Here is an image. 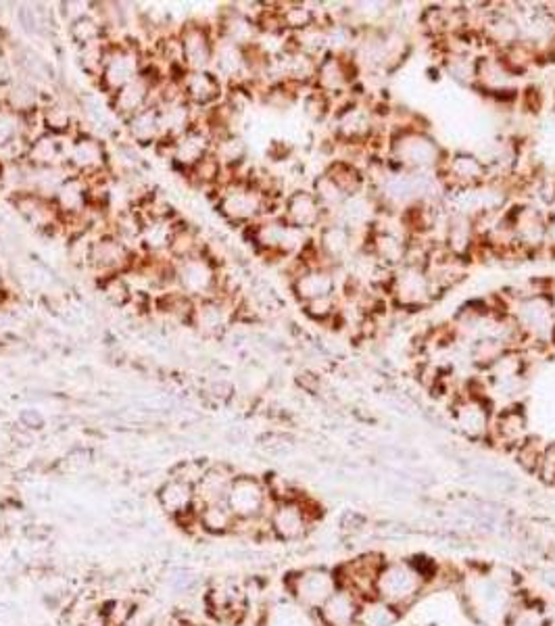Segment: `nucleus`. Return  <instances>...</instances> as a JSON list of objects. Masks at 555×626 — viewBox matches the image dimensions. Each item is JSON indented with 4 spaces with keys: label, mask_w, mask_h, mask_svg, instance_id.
Wrapping results in <instances>:
<instances>
[{
    "label": "nucleus",
    "mask_w": 555,
    "mask_h": 626,
    "mask_svg": "<svg viewBox=\"0 0 555 626\" xmlns=\"http://www.w3.org/2000/svg\"><path fill=\"white\" fill-rule=\"evenodd\" d=\"M437 576L439 566L426 558H386L378 572L374 597L405 614L437 583Z\"/></svg>",
    "instance_id": "obj_1"
},
{
    "label": "nucleus",
    "mask_w": 555,
    "mask_h": 626,
    "mask_svg": "<svg viewBox=\"0 0 555 626\" xmlns=\"http://www.w3.org/2000/svg\"><path fill=\"white\" fill-rule=\"evenodd\" d=\"M224 184L215 190V211L230 226L249 228L263 218H276L278 201L265 197L247 180L234 178L226 172Z\"/></svg>",
    "instance_id": "obj_2"
},
{
    "label": "nucleus",
    "mask_w": 555,
    "mask_h": 626,
    "mask_svg": "<svg viewBox=\"0 0 555 626\" xmlns=\"http://www.w3.org/2000/svg\"><path fill=\"white\" fill-rule=\"evenodd\" d=\"M445 155L441 144L424 128L393 132L386 149V161L393 170L407 174H437Z\"/></svg>",
    "instance_id": "obj_3"
},
{
    "label": "nucleus",
    "mask_w": 555,
    "mask_h": 626,
    "mask_svg": "<svg viewBox=\"0 0 555 626\" xmlns=\"http://www.w3.org/2000/svg\"><path fill=\"white\" fill-rule=\"evenodd\" d=\"M449 416L457 435L470 443H487L495 409L485 384L476 389L474 382H468L466 389L449 403Z\"/></svg>",
    "instance_id": "obj_4"
},
{
    "label": "nucleus",
    "mask_w": 555,
    "mask_h": 626,
    "mask_svg": "<svg viewBox=\"0 0 555 626\" xmlns=\"http://www.w3.org/2000/svg\"><path fill=\"white\" fill-rule=\"evenodd\" d=\"M322 514L320 503L307 495L274 501L268 514V533L278 543H301L313 533Z\"/></svg>",
    "instance_id": "obj_5"
},
{
    "label": "nucleus",
    "mask_w": 555,
    "mask_h": 626,
    "mask_svg": "<svg viewBox=\"0 0 555 626\" xmlns=\"http://www.w3.org/2000/svg\"><path fill=\"white\" fill-rule=\"evenodd\" d=\"M510 316L520 328L526 345L549 347L555 339V307L549 291H530L512 305ZM522 347V349H524Z\"/></svg>",
    "instance_id": "obj_6"
},
{
    "label": "nucleus",
    "mask_w": 555,
    "mask_h": 626,
    "mask_svg": "<svg viewBox=\"0 0 555 626\" xmlns=\"http://www.w3.org/2000/svg\"><path fill=\"white\" fill-rule=\"evenodd\" d=\"M284 587L297 608L316 614L328 597L339 589V576L328 566H305L286 574Z\"/></svg>",
    "instance_id": "obj_7"
},
{
    "label": "nucleus",
    "mask_w": 555,
    "mask_h": 626,
    "mask_svg": "<svg viewBox=\"0 0 555 626\" xmlns=\"http://www.w3.org/2000/svg\"><path fill=\"white\" fill-rule=\"evenodd\" d=\"M386 295H389L393 307L407 313L422 311L439 299L428 276V270L418 266H407V263L393 270L389 286H386Z\"/></svg>",
    "instance_id": "obj_8"
},
{
    "label": "nucleus",
    "mask_w": 555,
    "mask_h": 626,
    "mask_svg": "<svg viewBox=\"0 0 555 626\" xmlns=\"http://www.w3.org/2000/svg\"><path fill=\"white\" fill-rule=\"evenodd\" d=\"M224 501L238 522L268 520L274 503L265 480L255 474H236Z\"/></svg>",
    "instance_id": "obj_9"
},
{
    "label": "nucleus",
    "mask_w": 555,
    "mask_h": 626,
    "mask_svg": "<svg viewBox=\"0 0 555 626\" xmlns=\"http://www.w3.org/2000/svg\"><path fill=\"white\" fill-rule=\"evenodd\" d=\"M222 268L207 253L176 261V288L195 301L220 295Z\"/></svg>",
    "instance_id": "obj_10"
},
{
    "label": "nucleus",
    "mask_w": 555,
    "mask_h": 626,
    "mask_svg": "<svg viewBox=\"0 0 555 626\" xmlns=\"http://www.w3.org/2000/svg\"><path fill=\"white\" fill-rule=\"evenodd\" d=\"M205 610L207 614L224 626L243 624L251 610L249 589L236 581H217L205 591Z\"/></svg>",
    "instance_id": "obj_11"
},
{
    "label": "nucleus",
    "mask_w": 555,
    "mask_h": 626,
    "mask_svg": "<svg viewBox=\"0 0 555 626\" xmlns=\"http://www.w3.org/2000/svg\"><path fill=\"white\" fill-rule=\"evenodd\" d=\"M437 178L449 192H468L487 186L491 182V172L482 157L468 151H457L445 155Z\"/></svg>",
    "instance_id": "obj_12"
},
{
    "label": "nucleus",
    "mask_w": 555,
    "mask_h": 626,
    "mask_svg": "<svg viewBox=\"0 0 555 626\" xmlns=\"http://www.w3.org/2000/svg\"><path fill=\"white\" fill-rule=\"evenodd\" d=\"M144 65V51L136 42H113L109 40V53L99 78V88L111 96L140 76Z\"/></svg>",
    "instance_id": "obj_13"
},
{
    "label": "nucleus",
    "mask_w": 555,
    "mask_h": 626,
    "mask_svg": "<svg viewBox=\"0 0 555 626\" xmlns=\"http://www.w3.org/2000/svg\"><path fill=\"white\" fill-rule=\"evenodd\" d=\"M138 253L124 240H119L115 234L101 232L92 240L90 251V270L96 278L111 276V274H130L136 266Z\"/></svg>",
    "instance_id": "obj_14"
},
{
    "label": "nucleus",
    "mask_w": 555,
    "mask_h": 626,
    "mask_svg": "<svg viewBox=\"0 0 555 626\" xmlns=\"http://www.w3.org/2000/svg\"><path fill=\"white\" fill-rule=\"evenodd\" d=\"M514 232V240L522 255H539L545 251L547 213L537 205L518 203L505 209Z\"/></svg>",
    "instance_id": "obj_15"
},
{
    "label": "nucleus",
    "mask_w": 555,
    "mask_h": 626,
    "mask_svg": "<svg viewBox=\"0 0 555 626\" xmlns=\"http://www.w3.org/2000/svg\"><path fill=\"white\" fill-rule=\"evenodd\" d=\"M384 562H386V556L380 551L357 553L355 558L334 568L336 576H339V587L349 589L361 601L374 597L376 579Z\"/></svg>",
    "instance_id": "obj_16"
},
{
    "label": "nucleus",
    "mask_w": 555,
    "mask_h": 626,
    "mask_svg": "<svg viewBox=\"0 0 555 626\" xmlns=\"http://www.w3.org/2000/svg\"><path fill=\"white\" fill-rule=\"evenodd\" d=\"M67 170L71 174H78L84 178H92V176L109 172L107 144L99 136L78 130V134L71 138V144H69Z\"/></svg>",
    "instance_id": "obj_17"
},
{
    "label": "nucleus",
    "mask_w": 555,
    "mask_h": 626,
    "mask_svg": "<svg viewBox=\"0 0 555 626\" xmlns=\"http://www.w3.org/2000/svg\"><path fill=\"white\" fill-rule=\"evenodd\" d=\"M182 65L186 71H205L211 69L213 48H215V32L203 21H186L176 32Z\"/></svg>",
    "instance_id": "obj_18"
},
{
    "label": "nucleus",
    "mask_w": 555,
    "mask_h": 626,
    "mask_svg": "<svg viewBox=\"0 0 555 626\" xmlns=\"http://www.w3.org/2000/svg\"><path fill=\"white\" fill-rule=\"evenodd\" d=\"M9 203L15 209L19 218L42 234L63 232L61 215L53 203V199H46L34 190H19L9 195Z\"/></svg>",
    "instance_id": "obj_19"
},
{
    "label": "nucleus",
    "mask_w": 555,
    "mask_h": 626,
    "mask_svg": "<svg viewBox=\"0 0 555 626\" xmlns=\"http://www.w3.org/2000/svg\"><path fill=\"white\" fill-rule=\"evenodd\" d=\"M238 299L234 297H213L197 301L195 313H192L190 328H195L203 339L220 341L228 334L234 322V309Z\"/></svg>",
    "instance_id": "obj_20"
},
{
    "label": "nucleus",
    "mask_w": 555,
    "mask_h": 626,
    "mask_svg": "<svg viewBox=\"0 0 555 626\" xmlns=\"http://www.w3.org/2000/svg\"><path fill=\"white\" fill-rule=\"evenodd\" d=\"M155 149L184 176L211 153V138L205 130L195 126L176 140H159Z\"/></svg>",
    "instance_id": "obj_21"
},
{
    "label": "nucleus",
    "mask_w": 555,
    "mask_h": 626,
    "mask_svg": "<svg viewBox=\"0 0 555 626\" xmlns=\"http://www.w3.org/2000/svg\"><path fill=\"white\" fill-rule=\"evenodd\" d=\"M280 218L288 226L303 230L307 234L311 230L318 232L330 220L328 213L316 199V195H313V192L307 188H295L293 192H288V195L282 199Z\"/></svg>",
    "instance_id": "obj_22"
},
{
    "label": "nucleus",
    "mask_w": 555,
    "mask_h": 626,
    "mask_svg": "<svg viewBox=\"0 0 555 626\" xmlns=\"http://www.w3.org/2000/svg\"><path fill=\"white\" fill-rule=\"evenodd\" d=\"M528 437H530V430H528L526 409L520 403H510L501 407L499 412H495L487 445L505 453H512Z\"/></svg>",
    "instance_id": "obj_23"
},
{
    "label": "nucleus",
    "mask_w": 555,
    "mask_h": 626,
    "mask_svg": "<svg viewBox=\"0 0 555 626\" xmlns=\"http://www.w3.org/2000/svg\"><path fill=\"white\" fill-rule=\"evenodd\" d=\"M184 101L197 111H207L224 101V82L211 69L186 71L180 80Z\"/></svg>",
    "instance_id": "obj_24"
},
{
    "label": "nucleus",
    "mask_w": 555,
    "mask_h": 626,
    "mask_svg": "<svg viewBox=\"0 0 555 626\" xmlns=\"http://www.w3.org/2000/svg\"><path fill=\"white\" fill-rule=\"evenodd\" d=\"M155 497H157L159 508L176 522H182L197 514L195 485L186 483V480L170 476L165 483L159 485Z\"/></svg>",
    "instance_id": "obj_25"
},
{
    "label": "nucleus",
    "mask_w": 555,
    "mask_h": 626,
    "mask_svg": "<svg viewBox=\"0 0 555 626\" xmlns=\"http://www.w3.org/2000/svg\"><path fill=\"white\" fill-rule=\"evenodd\" d=\"M211 71L222 82L226 80L228 86H232V84H249V69H247L245 48L230 42V40H226V38H217L215 36Z\"/></svg>",
    "instance_id": "obj_26"
},
{
    "label": "nucleus",
    "mask_w": 555,
    "mask_h": 626,
    "mask_svg": "<svg viewBox=\"0 0 555 626\" xmlns=\"http://www.w3.org/2000/svg\"><path fill=\"white\" fill-rule=\"evenodd\" d=\"M53 203L61 215V224L84 220L90 211L88 180L78 174H69L55 192Z\"/></svg>",
    "instance_id": "obj_27"
},
{
    "label": "nucleus",
    "mask_w": 555,
    "mask_h": 626,
    "mask_svg": "<svg viewBox=\"0 0 555 626\" xmlns=\"http://www.w3.org/2000/svg\"><path fill=\"white\" fill-rule=\"evenodd\" d=\"M291 291L295 299L305 305L309 301L339 295V282H336V270L330 268H303L297 276L291 278Z\"/></svg>",
    "instance_id": "obj_28"
},
{
    "label": "nucleus",
    "mask_w": 555,
    "mask_h": 626,
    "mask_svg": "<svg viewBox=\"0 0 555 626\" xmlns=\"http://www.w3.org/2000/svg\"><path fill=\"white\" fill-rule=\"evenodd\" d=\"M359 606L361 599L355 593L339 587L313 616L318 626H357Z\"/></svg>",
    "instance_id": "obj_29"
},
{
    "label": "nucleus",
    "mask_w": 555,
    "mask_h": 626,
    "mask_svg": "<svg viewBox=\"0 0 555 626\" xmlns=\"http://www.w3.org/2000/svg\"><path fill=\"white\" fill-rule=\"evenodd\" d=\"M215 36L226 38L238 46L247 48L259 40V30L253 19L245 17L243 13L234 9V5H230L228 9H224L220 15H217Z\"/></svg>",
    "instance_id": "obj_30"
},
{
    "label": "nucleus",
    "mask_w": 555,
    "mask_h": 626,
    "mask_svg": "<svg viewBox=\"0 0 555 626\" xmlns=\"http://www.w3.org/2000/svg\"><path fill=\"white\" fill-rule=\"evenodd\" d=\"M40 119L44 134H53L61 138H74L78 134L76 109L65 99H51L48 103H42Z\"/></svg>",
    "instance_id": "obj_31"
},
{
    "label": "nucleus",
    "mask_w": 555,
    "mask_h": 626,
    "mask_svg": "<svg viewBox=\"0 0 555 626\" xmlns=\"http://www.w3.org/2000/svg\"><path fill=\"white\" fill-rule=\"evenodd\" d=\"M234 476H236L234 468L230 464H226V462L209 464L205 474L201 476V480L195 485L197 508H199V505H205V503L224 501Z\"/></svg>",
    "instance_id": "obj_32"
},
{
    "label": "nucleus",
    "mask_w": 555,
    "mask_h": 626,
    "mask_svg": "<svg viewBox=\"0 0 555 626\" xmlns=\"http://www.w3.org/2000/svg\"><path fill=\"white\" fill-rule=\"evenodd\" d=\"M71 138L40 134L30 142L26 161L32 167H67Z\"/></svg>",
    "instance_id": "obj_33"
},
{
    "label": "nucleus",
    "mask_w": 555,
    "mask_h": 626,
    "mask_svg": "<svg viewBox=\"0 0 555 626\" xmlns=\"http://www.w3.org/2000/svg\"><path fill=\"white\" fill-rule=\"evenodd\" d=\"M0 105L21 117H26L42 107V94L38 90V84L23 76L19 80H11L3 90H0Z\"/></svg>",
    "instance_id": "obj_34"
},
{
    "label": "nucleus",
    "mask_w": 555,
    "mask_h": 626,
    "mask_svg": "<svg viewBox=\"0 0 555 626\" xmlns=\"http://www.w3.org/2000/svg\"><path fill=\"white\" fill-rule=\"evenodd\" d=\"M124 126L130 142L136 144V147H157L159 140L163 138L157 107H147L138 111L136 115L126 119Z\"/></svg>",
    "instance_id": "obj_35"
},
{
    "label": "nucleus",
    "mask_w": 555,
    "mask_h": 626,
    "mask_svg": "<svg viewBox=\"0 0 555 626\" xmlns=\"http://www.w3.org/2000/svg\"><path fill=\"white\" fill-rule=\"evenodd\" d=\"M197 522H199L201 533L211 535V537L234 535L236 524H238V520L230 512L226 501L199 505V508H197Z\"/></svg>",
    "instance_id": "obj_36"
},
{
    "label": "nucleus",
    "mask_w": 555,
    "mask_h": 626,
    "mask_svg": "<svg viewBox=\"0 0 555 626\" xmlns=\"http://www.w3.org/2000/svg\"><path fill=\"white\" fill-rule=\"evenodd\" d=\"M551 618L541 601L533 597H514L503 616V626H549Z\"/></svg>",
    "instance_id": "obj_37"
},
{
    "label": "nucleus",
    "mask_w": 555,
    "mask_h": 626,
    "mask_svg": "<svg viewBox=\"0 0 555 626\" xmlns=\"http://www.w3.org/2000/svg\"><path fill=\"white\" fill-rule=\"evenodd\" d=\"M195 305H197V301L190 299L182 291H178V288L159 293L153 299V307L159 316L165 320H170V322H176L180 326H190L192 313H195Z\"/></svg>",
    "instance_id": "obj_38"
},
{
    "label": "nucleus",
    "mask_w": 555,
    "mask_h": 626,
    "mask_svg": "<svg viewBox=\"0 0 555 626\" xmlns=\"http://www.w3.org/2000/svg\"><path fill=\"white\" fill-rule=\"evenodd\" d=\"M211 153L217 161H220V165L224 167V172H228V174L243 170V167L247 165V157H249L247 142L238 134H228V136L213 140Z\"/></svg>",
    "instance_id": "obj_39"
},
{
    "label": "nucleus",
    "mask_w": 555,
    "mask_h": 626,
    "mask_svg": "<svg viewBox=\"0 0 555 626\" xmlns=\"http://www.w3.org/2000/svg\"><path fill=\"white\" fill-rule=\"evenodd\" d=\"M205 240L201 238V232L197 226H192L188 222L178 220L174 234H172V243L170 249H167V255H170L174 261H184L190 257H197L205 253Z\"/></svg>",
    "instance_id": "obj_40"
},
{
    "label": "nucleus",
    "mask_w": 555,
    "mask_h": 626,
    "mask_svg": "<svg viewBox=\"0 0 555 626\" xmlns=\"http://www.w3.org/2000/svg\"><path fill=\"white\" fill-rule=\"evenodd\" d=\"M96 291L101 293L105 303L113 309H126L132 305L136 291L126 274H111L96 278Z\"/></svg>",
    "instance_id": "obj_41"
},
{
    "label": "nucleus",
    "mask_w": 555,
    "mask_h": 626,
    "mask_svg": "<svg viewBox=\"0 0 555 626\" xmlns=\"http://www.w3.org/2000/svg\"><path fill=\"white\" fill-rule=\"evenodd\" d=\"M190 188L195 190H209V192H215L217 188H220L224 184V178H226V172L224 167L220 165V161H217L213 157V153H209L203 161H199L195 167H192L190 172H186L182 176Z\"/></svg>",
    "instance_id": "obj_42"
},
{
    "label": "nucleus",
    "mask_w": 555,
    "mask_h": 626,
    "mask_svg": "<svg viewBox=\"0 0 555 626\" xmlns=\"http://www.w3.org/2000/svg\"><path fill=\"white\" fill-rule=\"evenodd\" d=\"M107 230L134 249V245H140L142 230H144V218L136 207L117 209L113 218L109 220Z\"/></svg>",
    "instance_id": "obj_43"
},
{
    "label": "nucleus",
    "mask_w": 555,
    "mask_h": 626,
    "mask_svg": "<svg viewBox=\"0 0 555 626\" xmlns=\"http://www.w3.org/2000/svg\"><path fill=\"white\" fill-rule=\"evenodd\" d=\"M176 222H178V218L176 220L144 222V230H142V238H140L142 251L149 253V255H167Z\"/></svg>",
    "instance_id": "obj_44"
},
{
    "label": "nucleus",
    "mask_w": 555,
    "mask_h": 626,
    "mask_svg": "<svg viewBox=\"0 0 555 626\" xmlns=\"http://www.w3.org/2000/svg\"><path fill=\"white\" fill-rule=\"evenodd\" d=\"M278 15L282 21V30L286 34H301L320 23V15L305 3H288L278 5Z\"/></svg>",
    "instance_id": "obj_45"
},
{
    "label": "nucleus",
    "mask_w": 555,
    "mask_h": 626,
    "mask_svg": "<svg viewBox=\"0 0 555 626\" xmlns=\"http://www.w3.org/2000/svg\"><path fill=\"white\" fill-rule=\"evenodd\" d=\"M403 614L378 597L364 599L359 606L357 626H397Z\"/></svg>",
    "instance_id": "obj_46"
},
{
    "label": "nucleus",
    "mask_w": 555,
    "mask_h": 626,
    "mask_svg": "<svg viewBox=\"0 0 555 626\" xmlns=\"http://www.w3.org/2000/svg\"><path fill=\"white\" fill-rule=\"evenodd\" d=\"M67 32H69V38L74 40V44L78 48L94 44V42H101V40H109L105 26L92 11L71 21L67 26Z\"/></svg>",
    "instance_id": "obj_47"
},
{
    "label": "nucleus",
    "mask_w": 555,
    "mask_h": 626,
    "mask_svg": "<svg viewBox=\"0 0 555 626\" xmlns=\"http://www.w3.org/2000/svg\"><path fill=\"white\" fill-rule=\"evenodd\" d=\"M107 53H109V40H101V42L78 48V63L88 78L99 82L105 61H107Z\"/></svg>",
    "instance_id": "obj_48"
},
{
    "label": "nucleus",
    "mask_w": 555,
    "mask_h": 626,
    "mask_svg": "<svg viewBox=\"0 0 555 626\" xmlns=\"http://www.w3.org/2000/svg\"><path fill=\"white\" fill-rule=\"evenodd\" d=\"M303 113L309 122L322 124L334 113V103H332L330 96H326L324 92H320L316 88H309L303 94Z\"/></svg>",
    "instance_id": "obj_49"
},
{
    "label": "nucleus",
    "mask_w": 555,
    "mask_h": 626,
    "mask_svg": "<svg viewBox=\"0 0 555 626\" xmlns=\"http://www.w3.org/2000/svg\"><path fill=\"white\" fill-rule=\"evenodd\" d=\"M19 138H26V124H23V117L0 105V151L11 147V144L17 142Z\"/></svg>",
    "instance_id": "obj_50"
},
{
    "label": "nucleus",
    "mask_w": 555,
    "mask_h": 626,
    "mask_svg": "<svg viewBox=\"0 0 555 626\" xmlns=\"http://www.w3.org/2000/svg\"><path fill=\"white\" fill-rule=\"evenodd\" d=\"M301 307H303L305 316H307L311 322H318V324H330V322H334L336 318H339V311H341L339 295L309 301V303H305V305H301Z\"/></svg>",
    "instance_id": "obj_51"
},
{
    "label": "nucleus",
    "mask_w": 555,
    "mask_h": 626,
    "mask_svg": "<svg viewBox=\"0 0 555 626\" xmlns=\"http://www.w3.org/2000/svg\"><path fill=\"white\" fill-rule=\"evenodd\" d=\"M543 447H545V443H543L541 439L530 435L522 445H518V447L512 451V455H514L516 464H518L526 474L533 476L535 470H537V464H539V457H541V453H543Z\"/></svg>",
    "instance_id": "obj_52"
},
{
    "label": "nucleus",
    "mask_w": 555,
    "mask_h": 626,
    "mask_svg": "<svg viewBox=\"0 0 555 626\" xmlns=\"http://www.w3.org/2000/svg\"><path fill=\"white\" fill-rule=\"evenodd\" d=\"M203 397L211 405H228L236 397V387L226 378H213L203 387Z\"/></svg>",
    "instance_id": "obj_53"
},
{
    "label": "nucleus",
    "mask_w": 555,
    "mask_h": 626,
    "mask_svg": "<svg viewBox=\"0 0 555 626\" xmlns=\"http://www.w3.org/2000/svg\"><path fill=\"white\" fill-rule=\"evenodd\" d=\"M167 587H170L178 595H192L199 587V576L190 568H176L167 576Z\"/></svg>",
    "instance_id": "obj_54"
},
{
    "label": "nucleus",
    "mask_w": 555,
    "mask_h": 626,
    "mask_svg": "<svg viewBox=\"0 0 555 626\" xmlns=\"http://www.w3.org/2000/svg\"><path fill=\"white\" fill-rule=\"evenodd\" d=\"M533 476L543 487H555V443H545Z\"/></svg>",
    "instance_id": "obj_55"
},
{
    "label": "nucleus",
    "mask_w": 555,
    "mask_h": 626,
    "mask_svg": "<svg viewBox=\"0 0 555 626\" xmlns=\"http://www.w3.org/2000/svg\"><path fill=\"white\" fill-rule=\"evenodd\" d=\"M209 464H205L203 460H182L174 466L172 470V478H180V480H186V483L190 485H197L201 476L205 474Z\"/></svg>",
    "instance_id": "obj_56"
},
{
    "label": "nucleus",
    "mask_w": 555,
    "mask_h": 626,
    "mask_svg": "<svg viewBox=\"0 0 555 626\" xmlns=\"http://www.w3.org/2000/svg\"><path fill=\"white\" fill-rule=\"evenodd\" d=\"M17 424H19L21 430L32 432V435H34V432H40L46 426V418H44V414L40 412V409L26 407V409H21V412H19Z\"/></svg>",
    "instance_id": "obj_57"
},
{
    "label": "nucleus",
    "mask_w": 555,
    "mask_h": 626,
    "mask_svg": "<svg viewBox=\"0 0 555 626\" xmlns=\"http://www.w3.org/2000/svg\"><path fill=\"white\" fill-rule=\"evenodd\" d=\"M297 387L303 391V393H309V395H318L322 391V376L316 374L313 370H301L295 378Z\"/></svg>",
    "instance_id": "obj_58"
},
{
    "label": "nucleus",
    "mask_w": 555,
    "mask_h": 626,
    "mask_svg": "<svg viewBox=\"0 0 555 626\" xmlns=\"http://www.w3.org/2000/svg\"><path fill=\"white\" fill-rule=\"evenodd\" d=\"M9 299V293H7V288H5V282H3V274H0V309L5 307V301Z\"/></svg>",
    "instance_id": "obj_59"
}]
</instances>
